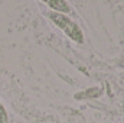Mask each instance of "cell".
Wrapping results in <instances>:
<instances>
[{
    "mask_svg": "<svg viewBox=\"0 0 124 123\" xmlns=\"http://www.w3.org/2000/svg\"><path fill=\"white\" fill-rule=\"evenodd\" d=\"M0 123H9V114L4 109V106L0 101Z\"/></svg>",
    "mask_w": 124,
    "mask_h": 123,
    "instance_id": "cell-3",
    "label": "cell"
},
{
    "mask_svg": "<svg viewBox=\"0 0 124 123\" xmlns=\"http://www.w3.org/2000/svg\"><path fill=\"white\" fill-rule=\"evenodd\" d=\"M48 18L51 19V22L59 28L69 39H72L77 44H84V32L79 28L78 23H75L68 15L63 13H56V12H48Z\"/></svg>",
    "mask_w": 124,
    "mask_h": 123,
    "instance_id": "cell-1",
    "label": "cell"
},
{
    "mask_svg": "<svg viewBox=\"0 0 124 123\" xmlns=\"http://www.w3.org/2000/svg\"><path fill=\"white\" fill-rule=\"evenodd\" d=\"M46 4H48V7L52 12L63 13V15H69L71 13V6L68 4L66 0H49Z\"/></svg>",
    "mask_w": 124,
    "mask_h": 123,
    "instance_id": "cell-2",
    "label": "cell"
},
{
    "mask_svg": "<svg viewBox=\"0 0 124 123\" xmlns=\"http://www.w3.org/2000/svg\"><path fill=\"white\" fill-rule=\"evenodd\" d=\"M40 1H42V3H45V4H46V3H48V1H49V0H40Z\"/></svg>",
    "mask_w": 124,
    "mask_h": 123,
    "instance_id": "cell-4",
    "label": "cell"
}]
</instances>
